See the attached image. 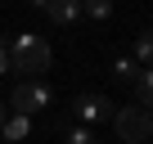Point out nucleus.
Wrapping results in <instances>:
<instances>
[{
	"label": "nucleus",
	"mask_w": 153,
	"mask_h": 144,
	"mask_svg": "<svg viewBox=\"0 0 153 144\" xmlns=\"http://www.w3.org/2000/svg\"><path fill=\"white\" fill-rule=\"evenodd\" d=\"M9 63H14V72H27V77L45 72V68H50V45H45V36L18 32V36L9 41Z\"/></svg>",
	"instance_id": "nucleus-1"
},
{
	"label": "nucleus",
	"mask_w": 153,
	"mask_h": 144,
	"mask_svg": "<svg viewBox=\"0 0 153 144\" xmlns=\"http://www.w3.org/2000/svg\"><path fill=\"white\" fill-rule=\"evenodd\" d=\"M113 131H117L122 144H144V140L153 135V113L140 108V104H126V108L113 113Z\"/></svg>",
	"instance_id": "nucleus-2"
},
{
	"label": "nucleus",
	"mask_w": 153,
	"mask_h": 144,
	"mask_svg": "<svg viewBox=\"0 0 153 144\" xmlns=\"http://www.w3.org/2000/svg\"><path fill=\"white\" fill-rule=\"evenodd\" d=\"M9 104H14V113L32 117V113H41V108H50V104H54V90H50L41 77H27V81H18V86H14Z\"/></svg>",
	"instance_id": "nucleus-3"
},
{
	"label": "nucleus",
	"mask_w": 153,
	"mask_h": 144,
	"mask_svg": "<svg viewBox=\"0 0 153 144\" xmlns=\"http://www.w3.org/2000/svg\"><path fill=\"white\" fill-rule=\"evenodd\" d=\"M72 113L81 117V126H90V122L113 117V104H108V95H76L72 99Z\"/></svg>",
	"instance_id": "nucleus-4"
},
{
	"label": "nucleus",
	"mask_w": 153,
	"mask_h": 144,
	"mask_svg": "<svg viewBox=\"0 0 153 144\" xmlns=\"http://www.w3.org/2000/svg\"><path fill=\"white\" fill-rule=\"evenodd\" d=\"M45 14H50L59 27H68V23H76V18H81V0H50V5H45Z\"/></svg>",
	"instance_id": "nucleus-5"
},
{
	"label": "nucleus",
	"mask_w": 153,
	"mask_h": 144,
	"mask_svg": "<svg viewBox=\"0 0 153 144\" xmlns=\"http://www.w3.org/2000/svg\"><path fill=\"white\" fill-rule=\"evenodd\" d=\"M131 86H135V104L153 113V68H140V72H135V81H131Z\"/></svg>",
	"instance_id": "nucleus-6"
},
{
	"label": "nucleus",
	"mask_w": 153,
	"mask_h": 144,
	"mask_svg": "<svg viewBox=\"0 0 153 144\" xmlns=\"http://www.w3.org/2000/svg\"><path fill=\"white\" fill-rule=\"evenodd\" d=\"M0 135H5L9 144H18V140H27V135H32V117H23V113H14V117H5V122H0Z\"/></svg>",
	"instance_id": "nucleus-7"
},
{
	"label": "nucleus",
	"mask_w": 153,
	"mask_h": 144,
	"mask_svg": "<svg viewBox=\"0 0 153 144\" xmlns=\"http://www.w3.org/2000/svg\"><path fill=\"white\" fill-rule=\"evenodd\" d=\"M135 63L140 68H153V27H144L135 36Z\"/></svg>",
	"instance_id": "nucleus-8"
},
{
	"label": "nucleus",
	"mask_w": 153,
	"mask_h": 144,
	"mask_svg": "<svg viewBox=\"0 0 153 144\" xmlns=\"http://www.w3.org/2000/svg\"><path fill=\"white\" fill-rule=\"evenodd\" d=\"M135 72H140V63H135V59H126V54H117V59H113V77H117V81H135Z\"/></svg>",
	"instance_id": "nucleus-9"
},
{
	"label": "nucleus",
	"mask_w": 153,
	"mask_h": 144,
	"mask_svg": "<svg viewBox=\"0 0 153 144\" xmlns=\"http://www.w3.org/2000/svg\"><path fill=\"white\" fill-rule=\"evenodd\" d=\"M81 14H90V18L104 23V18L113 14V0H81Z\"/></svg>",
	"instance_id": "nucleus-10"
},
{
	"label": "nucleus",
	"mask_w": 153,
	"mask_h": 144,
	"mask_svg": "<svg viewBox=\"0 0 153 144\" xmlns=\"http://www.w3.org/2000/svg\"><path fill=\"white\" fill-rule=\"evenodd\" d=\"M63 144H95V135H90V126H72L63 135Z\"/></svg>",
	"instance_id": "nucleus-11"
},
{
	"label": "nucleus",
	"mask_w": 153,
	"mask_h": 144,
	"mask_svg": "<svg viewBox=\"0 0 153 144\" xmlns=\"http://www.w3.org/2000/svg\"><path fill=\"white\" fill-rule=\"evenodd\" d=\"M0 72H14V63H9V45L0 41Z\"/></svg>",
	"instance_id": "nucleus-12"
},
{
	"label": "nucleus",
	"mask_w": 153,
	"mask_h": 144,
	"mask_svg": "<svg viewBox=\"0 0 153 144\" xmlns=\"http://www.w3.org/2000/svg\"><path fill=\"white\" fill-rule=\"evenodd\" d=\"M27 5H36V9H45V5H50V0H27Z\"/></svg>",
	"instance_id": "nucleus-13"
},
{
	"label": "nucleus",
	"mask_w": 153,
	"mask_h": 144,
	"mask_svg": "<svg viewBox=\"0 0 153 144\" xmlns=\"http://www.w3.org/2000/svg\"><path fill=\"white\" fill-rule=\"evenodd\" d=\"M0 122H5V104H0Z\"/></svg>",
	"instance_id": "nucleus-14"
}]
</instances>
